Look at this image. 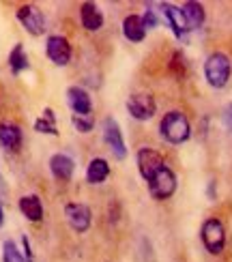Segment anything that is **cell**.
I'll use <instances>...</instances> for the list:
<instances>
[{
	"label": "cell",
	"mask_w": 232,
	"mask_h": 262,
	"mask_svg": "<svg viewBox=\"0 0 232 262\" xmlns=\"http://www.w3.org/2000/svg\"><path fill=\"white\" fill-rule=\"evenodd\" d=\"M159 131H161V138L165 142H170V144H183V142L189 140V136H192L189 121H187V116L179 110H172L161 118Z\"/></svg>",
	"instance_id": "cell-1"
},
{
	"label": "cell",
	"mask_w": 232,
	"mask_h": 262,
	"mask_svg": "<svg viewBox=\"0 0 232 262\" xmlns=\"http://www.w3.org/2000/svg\"><path fill=\"white\" fill-rule=\"evenodd\" d=\"M232 73V60L224 52H213L204 62V78L213 89H224Z\"/></svg>",
	"instance_id": "cell-2"
},
{
	"label": "cell",
	"mask_w": 232,
	"mask_h": 262,
	"mask_svg": "<svg viewBox=\"0 0 232 262\" xmlns=\"http://www.w3.org/2000/svg\"><path fill=\"white\" fill-rule=\"evenodd\" d=\"M200 236H202V243L206 247V252H211L215 256L224 252V247H226V228H224L222 222L217 220V217H208V220L202 224Z\"/></svg>",
	"instance_id": "cell-3"
},
{
	"label": "cell",
	"mask_w": 232,
	"mask_h": 262,
	"mask_svg": "<svg viewBox=\"0 0 232 262\" xmlns=\"http://www.w3.org/2000/svg\"><path fill=\"white\" fill-rule=\"evenodd\" d=\"M149 191L155 200H168L176 191V174L165 166L149 181Z\"/></svg>",
	"instance_id": "cell-4"
},
{
	"label": "cell",
	"mask_w": 232,
	"mask_h": 262,
	"mask_svg": "<svg viewBox=\"0 0 232 262\" xmlns=\"http://www.w3.org/2000/svg\"><path fill=\"white\" fill-rule=\"evenodd\" d=\"M17 19L32 37H39L46 32V15L37 5H22L17 9Z\"/></svg>",
	"instance_id": "cell-5"
},
{
	"label": "cell",
	"mask_w": 232,
	"mask_h": 262,
	"mask_svg": "<svg viewBox=\"0 0 232 262\" xmlns=\"http://www.w3.org/2000/svg\"><path fill=\"white\" fill-rule=\"evenodd\" d=\"M65 217H67L69 226L75 232H86L88 228H91V222H93L91 209H88V204H82V202L65 204Z\"/></svg>",
	"instance_id": "cell-6"
},
{
	"label": "cell",
	"mask_w": 232,
	"mask_h": 262,
	"mask_svg": "<svg viewBox=\"0 0 232 262\" xmlns=\"http://www.w3.org/2000/svg\"><path fill=\"white\" fill-rule=\"evenodd\" d=\"M103 140L110 148V152L116 157V159H125L127 157V146H125V140L123 134H120V127L114 118H106L103 121Z\"/></svg>",
	"instance_id": "cell-7"
},
{
	"label": "cell",
	"mask_w": 232,
	"mask_h": 262,
	"mask_svg": "<svg viewBox=\"0 0 232 262\" xmlns=\"http://www.w3.org/2000/svg\"><path fill=\"white\" fill-rule=\"evenodd\" d=\"M46 54L56 67H65V64H69V60H71V46L65 37L52 35L46 41Z\"/></svg>",
	"instance_id": "cell-8"
},
{
	"label": "cell",
	"mask_w": 232,
	"mask_h": 262,
	"mask_svg": "<svg viewBox=\"0 0 232 262\" xmlns=\"http://www.w3.org/2000/svg\"><path fill=\"white\" fill-rule=\"evenodd\" d=\"M138 168H140L142 177H144L146 181H151L161 168H165V161L155 148L144 146V148L138 150Z\"/></svg>",
	"instance_id": "cell-9"
},
{
	"label": "cell",
	"mask_w": 232,
	"mask_h": 262,
	"mask_svg": "<svg viewBox=\"0 0 232 262\" xmlns=\"http://www.w3.org/2000/svg\"><path fill=\"white\" fill-rule=\"evenodd\" d=\"M157 110V103L151 95H134L127 101V112L136 118V121H151Z\"/></svg>",
	"instance_id": "cell-10"
},
{
	"label": "cell",
	"mask_w": 232,
	"mask_h": 262,
	"mask_svg": "<svg viewBox=\"0 0 232 262\" xmlns=\"http://www.w3.org/2000/svg\"><path fill=\"white\" fill-rule=\"evenodd\" d=\"M67 103L75 114H91L93 112V101L82 86H69L67 89Z\"/></svg>",
	"instance_id": "cell-11"
},
{
	"label": "cell",
	"mask_w": 232,
	"mask_h": 262,
	"mask_svg": "<svg viewBox=\"0 0 232 262\" xmlns=\"http://www.w3.org/2000/svg\"><path fill=\"white\" fill-rule=\"evenodd\" d=\"M159 7H161V13H163L165 21H168V26L172 28V32H174L176 37H183L185 32H189V26H187L185 15H183V11L179 7L168 5V3H163Z\"/></svg>",
	"instance_id": "cell-12"
},
{
	"label": "cell",
	"mask_w": 232,
	"mask_h": 262,
	"mask_svg": "<svg viewBox=\"0 0 232 262\" xmlns=\"http://www.w3.org/2000/svg\"><path fill=\"white\" fill-rule=\"evenodd\" d=\"M50 170L58 181H69L73 177L75 163H73V159L69 155H65V152H56V155H52V159H50Z\"/></svg>",
	"instance_id": "cell-13"
},
{
	"label": "cell",
	"mask_w": 232,
	"mask_h": 262,
	"mask_svg": "<svg viewBox=\"0 0 232 262\" xmlns=\"http://www.w3.org/2000/svg\"><path fill=\"white\" fill-rule=\"evenodd\" d=\"M80 19H82V26L91 32H95L103 26V13L95 3H84L80 7Z\"/></svg>",
	"instance_id": "cell-14"
},
{
	"label": "cell",
	"mask_w": 232,
	"mask_h": 262,
	"mask_svg": "<svg viewBox=\"0 0 232 262\" xmlns=\"http://www.w3.org/2000/svg\"><path fill=\"white\" fill-rule=\"evenodd\" d=\"M0 146L5 150H17L22 146V129L15 123H0Z\"/></svg>",
	"instance_id": "cell-15"
},
{
	"label": "cell",
	"mask_w": 232,
	"mask_h": 262,
	"mask_svg": "<svg viewBox=\"0 0 232 262\" xmlns=\"http://www.w3.org/2000/svg\"><path fill=\"white\" fill-rule=\"evenodd\" d=\"M19 211L28 222H41L43 220V204L39 200V195H35V193L19 198Z\"/></svg>",
	"instance_id": "cell-16"
},
{
	"label": "cell",
	"mask_w": 232,
	"mask_h": 262,
	"mask_svg": "<svg viewBox=\"0 0 232 262\" xmlns=\"http://www.w3.org/2000/svg\"><path fill=\"white\" fill-rule=\"evenodd\" d=\"M123 35L127 41L131 43H140L144 41L146 37V28L142 24V17L140 15H127L125 21H123Z\"/></svg>",
	"instance_id": "cell-17"
},
{
	"label": "cell",
	"mask_w": 232,
	"mask_h": 262,
	"mask_svg": "<svg viewBox=\"0 0 232 262\" xmlns=\"http://www.w3.org/2000/svg\"><path fill=\"white\" fill-rule=\"evenodd\" d=\"M108 177H110L108 161L103 157L91 159V163H88V168H86V181L91 183V185H99V183H103Z\"/></svg>",
	"instance_id": "cell-18"
},
{
	"label": "cell",
	"mask_w": 232,
	"mask_h": 262,
	"mask_svg": "<svg viewBox=\"0 0 232 262\" xmlns=\"http://www.w3.org/2000/svg\"><path fill=\"white\" fill-rule=\"evenodd\" d=\"M183 11V15H185V21H187V26H189V30H196V28H200L204 24V7L200 3H194V0H189V3H185L181 7Z\"/></svg>",
	"instance_id": "cell-19"
},
{
	"label": "cell",
	"mask_w": 232,
	"mask_h": 262,
	"mask_svg": "<svg viewBox=\"0 0 232 262\" xmlns=\"http://www.w3.org/2000/svg\"><path fill=\"white\" fill-rule=\"evenodd\" d=\"M9 67H11V71H13L15 75L22 73V71H26L30 67L28 56H26L24 46H22V43H15L13 50H11V54H9Z\"/></svg>",
	"instance_id": "cell-20"
},
{
	"label": "cell",
	"mask_w": 232,
	"mask_h": 262,
	"mask_svg": "<svg viewBox=\"0 0 232 262\" xmlns=\"http://www.w3.org/2000/svg\"><path fill=\"white\" fill-rule=\"evenodd\" d=\"M35 131H39V134H50V136H58V127H56V116H54V112L50 110V107H46L43 110V114L37 118L35 123Z\"/></svg>",
	"instance_id": "cell-21"
},
{
	"label": "cell",
	"mask_w": 232,
	"mask_h": 262,
	"mask_svg": "<svg viewBox=\"0 0 232 262\" xmlns=\"http://www.w3.org/2000/svg\"><path fill=\"white\" fill-rule=\"evenodd\" d=\"M3 262H26V256H22V252L13 241H5L3 243Z\"/></svg>",
	"instance_id": "cell-22"
},
{
	"label": "cell",
	"mask_w": 232,
	"mask_h": 262,
	"mask_svg": "<svg viewBox=\"0 0 232 262\" xmlns=\"http://www.w3.org/2000/svg\"><path fill=\"white\" fill-rule=\"evenodd\" d=\"M71 121L80 134H88V131H93V127H95V118L91 114H73Z\"/></svg>",
	"instance_id": "cell-23"
},
{
	"label": "cell",
	"mask_w": 232,
	"mask_h": 262,
	"mask_svg": "<svg viewBox=\"0 0 232 262\" xmlns=\"http://www.w3.org/2000/svg\"><path fill=\"white\" fill-rule=\"evenodd\" d=\"M142 24H144V28L149 30V28H157L159 26V19H157V13H155V11L149 7L146 9V13L142 15Z\"/></svg>",
	"instance_id": "cell-24"
},
{
	"label": "cell",
	"mask_w": 232,
	"mask_h": 262,
	"mask_svg": "<svg viewBox=\"0 0 232 262\" xmlns=\"http://www.w3.org/2000/svg\"><path fill=\"white\" fill-rule=\"evenodd\" d=\"M170 67H172V71L174 69H179V78H183V75H185V60H183V56H181V54L179 52H176L174 54V56H172V64H170Z\"/></svg>",
	"instance_id": "cell-25"
},
{
	"label": "cell",
	"mask_w": 232,
	"mask_h": 262,
	"mask_svg": "<svg viewBox=\"0 0 232 262\" xmlns=\"http://www.w3.org/2000/svg\"><path fill=\"white\" fill-rule=\"evenodd\" d=\"M224 125L228 131H232V103L224 110Z\"/></svg>",
	"instance_id": "cell-26"
},
{
	"label": "cell",
	"mask_w": 232,
	"mask_h": 262,
	"mask_svg": "<svg viewBox=\"0 0 232 262\" xmlns=\"http://www.w3.org/2000/svg\"><path fill=\"white\" fill-rule=\"evenodd\" d=\"M3 222H5V213H3V204H0V226H3Z\"/></svg>",
	"instance_id": "cell-27"
}]
</instances>
